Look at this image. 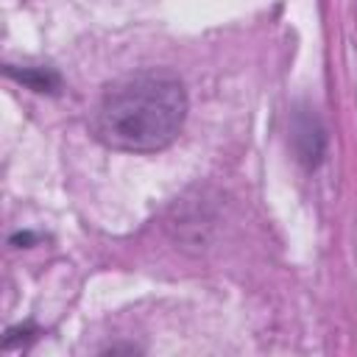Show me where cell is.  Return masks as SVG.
<instances>
[{
	"instance_id": "obj_1",
	"label": "cell",
	"mask_w": 357,
	"mask_h": 357,
	"mask_svg": "<svg viewBox=\"0 0 357 357\" xmlns=\"http://www.w3.org/2000/svg\"><path fill=\"white\" fill-rule=\"evenodd\" d=\"M187 117V92L173 73L148 70L114 81L95 114V137L128 153H153L167 148Z\"/></svg>"
},
{
	"instance_id": "obj_2",
	"label": "cell",
	"mask_w": 357,
	"mask_h": 357,
	"mask_svg": "<svg viewBox=\"0 0 357 357\" xmlns=\"http://www.w3.org/2000/svg\"><path fill=\"white\" fill-rule=\"evenodd\" d=\"M293 131H296L293 139H296L298 159L307 162V165H318V159H321V153H324V128L318 126V117H315V114L296 117Z\"/></svg>"
},
{
	"instance_id": "obj_3",
	"label": "cell",
	"mask_w": 357,
	"mask_h": 357,
	"mask_svg": "<svg viewBox=\"0 0 357 357\" xmlns=\"http://www.w3.org/2000/svg\"><path fill=\"white\" fill-rule=\"evenodd\" d=\"M6 73L14 81L33 89V92H59V86H61V78L47 67H22V70L20 67H6Z\"/></svg>"
}]
</instances>
